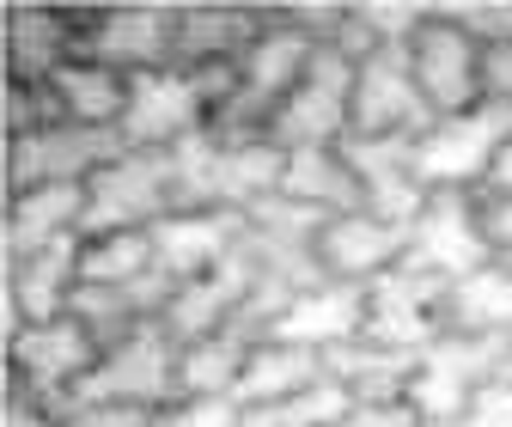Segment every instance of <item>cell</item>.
I'll return each instance as SVG.
<instances>
[{"instance_id":"83f0119b","label":"cell","mask_w":512,"mask_h":427,"mask_svg":"<svg viewBox=\"0 0 512 427\" xmlns=\"http://www.w3.org/2000/svg\"><path fill=\"white\" fill-rule=\"evenodd\" d=\"M445 318L464 336H494V342H512V263L494 257L488 269L452 281V299H445Z\"/></svg>"},{"instance_id":"836d02e7","label":"cell","mask_w":512,"mask_h":427,"mask_svg":"<svg viewBox=\"0 0 512 427\" xmlns=\"http://www.w3.org/2000/svg\"><path fill=\"white\" fill-rule=\"evenodd\" d=\"M464 427H512V379H488L476 391V403L464 409Z\"/></svg>"},{"instance_id":"4fadbf2b","label":"cell","mask_w":512,"mask_h":427,"mask_svg":"<svg viewBox=\"0 0 512 427\" xmlns=\"http://www.w3.org/2000/svg\"><path fill=\"white\" fill-rule=\"evenodd\" d=\"M433 122L409 49H372L354 61V129L348 135H384V141H415Z\"/></svg>"},{"instance_id":"2e32d148","label":"cell","mask_w":512,"mask_h":427,"mask_svg":"<svg viewBox=\"0 0 512 427\" xmlns=\"http://www.w3.org/2000/svg\"><path fill=\"white\" fill-rule=\"evenodd\" d=\"M80 251H86V232L43 244L31 257H7V330L25 324H49V318H68L74 312V293H80Z\"/></svg>"},{"instance_id":"4dcf8cb0","label":"cell","mask_w":512,"mask_h":427,"mask_svg":"<svg viewBox=\"0 0 512 427\" xmlns=\"http://www.w3.org/2000/svg\"><path fill=\"white\" fill-rule=\"evenodd\" d=\"M153 427H244V409L232 397H177L153 415Z\"/></svg>"},{"instance_id":"ab89813d","label":"cell","mask_w":512,"mask_h":427,"mask_svg":"<svg viewBox=\"0 0 512 427\" xmlns=\"http://www.w3.org/2000/svg\"><path fill=\"white\" fill-rule=\"evenodd\" d=\"M500 373H506V379H512V354H506V366H500Z\"/></svg>"},{"instance_id":"8fae6325","label":"cell","mask_w":512,"mask_h":427,"mask_svg":"<svg viewBox=\"0 0 512 427\" xmlns=\"http://www.w3.org/2000/svg\"><path fill=\"white\" fill-rule=\"evenodd\" d=\"M403 263L439 275L445 287L464 281V275H476V269H488L494 263V244L482 232V202L470 190H433L427 208L409 226V257Z\"/></svg>"},{"instance_id":"ba28073f","label":"cell","mask_w":512,"mask_h":427,"mask_svg":"<svg viewBox=\"0 0 512 427\" xmlns=\"http://www.w3.org/2000/svg\"><path fill=\"white\" fill-rule=\"evenodd\" d=\"M177 208L171 153L122 147L92 183H86V238L92 232H147Z\"/></svg>"},{"instance_id":"74e56055","label":"cell","mask_w":512,"mask_h":427,"mask_svg":"<svg viewBox=\"0 0 512 427\" xmlns=\"http://www.w3.org/2000/svg\"><path fill=\"white\" fill-rule=\"evenodd\" d=\"M488 98H500L512 110V43L488 49Z\"/></svg>"},{"instance_id":"30bf717a","label":"cell","mask_w":512,"mask_h":427,"mask_svg":"<svg viewBox=\"0 0 512 427\" xmlns=\"http://www.w3.org/2000/svg\"><path fill=\"white\" fill-rule=\"evenodd\" d=\"M445 299H452V287L439 275H427L415 263H397L391 275H378L366 287V330L360 336L384 342V348H403V354H427L445 330H452Z\"/></svg>"},{"instance_id":"8992f818","label":"cell","mask_w":512,"mask_h":427,"mask_svg":"<svg viewBox=\"0 0 512 427\" xmlns=\"http://www.w3.org/2000/svg\"><path fill=\"white\" fill-rule=\"evenodd\" d=\"M409 68L433 116H458L488 98V49L445 7H427L421 31L409 37Z\"/></svg>"},{"instance_id":"e0dca14e","label":"cell","mask_w":512,"mask_h":427,"mask_svg":"<svg viewBox=\"0 0 512 427\" xmlns=\"http://www.w3.org/2000/svg\"><path fill=\"white\" fill-rule=\"evenodd\" d=\"M360 330H366V287H348V281H330V275H324V281L299 287V293L281 305L263 342H287V348L330 354V348L354 342Z\"/></svg>"},{"instance_id":"f1b7e54d","label":"cell","mask_w":512,"mask_h":427,"mask_svg":"<svg viewBox=\"0 0 512 427\" xmlns=\"http://www.w3.org/2000/svg\"><path fill=\"white\" fill-rule=\"evenodd\" d=\"M250 348H256V336H244V330H220V336L189 342L183 348V366H177L183 397H232L238 379H244Z\"/></svg>"},{"instance_id":"f35d334b","label":"cell","mask_w":512,"mask_h":427,"mask_svg":"<svg viewBox=\"0 0 512 427\" xmlns=\"http://www.w3.org/2000/svg\"><path fill=\"white\" fill-rule=\"evenodd\" d=\"M488 190H512V141H506V153H500V165H494V177H488ZM482 196V190H476Z\"/></svg>"},{"instance_id":"7c38bea8","label":"cell","mask_w":512,"mask_h":427,"mask_svg":"<svg viewBox=\"0 0 512 427\" xmlns=\"http://www.w3.org/2000/svg\"><path fill=\"white\" fill-rule=\"evenodd\" d=\"M128 141L116 129H80V122H49L37 135L7 141V196L43 190V183H92Z\"/></svg>"},{"instance_id":"277c9868","label":"cell","mask_w":512,"mask_h":427,"mask_svg":"<svg viewBox=\"0 0 512 427\" xmlns=\"http://www.w3.org/2000/svg\"><path fill=\"white\" fill-rule=\"evenodd\" d=\"M512 141V110L500 98H482L476 110L433 116L415 135V171L427 190H488V177Z\"/></svg>"},{"instance_id":"f546056e","label":"cell","mask_w":512,"mask_h":427,"mask_svg":"<svg viewBox=\"0 0 512 427\" xmlns=\"http://www.w3.org/2000/svg\"><path fill=\"white\" fill-rule=\"evenodd\" d=\"M159 275L153 263V226L147 232H92L80 251V287H128Z\"/></svg>"},{"instance_id":"7402d4cb","label":"cell","mask_w":512,"mask_h":427,"mask_svg":"<svg viewBox=\"0 0 512 427\" xmlns=\"http://www.w3.org/2000/svg\"><path fill=\"white\" fill-rule=\"evenodd\" d=\"M275 7H177V68L220 74L238 68L244 49L263 37Z\"/></svg>"},{"instance_id":"b9f144b4","label":"cell","mask_w":512,"mask_h":427,"mask_svg":"<svg viewBox=\"0 0 512 427\" xmlns=\"http://www.w3.org/2000/svg\"><path fill=\"white\" fill-rule=\"evenodd\" d=\"M506 263H512V257H506Z\"/></svg>"},{"instance_id":"1f68e13d","label":"cell","mask_w":512,"mask_h":427,"mask_svg":"<svg viewBox=\"0 0 512 427\" xmlns=\"http://www.w3.org/2000/svg\"><path fill=\"white\" fill-rule=\"evenodd\" d=\"M482 49H500L512 43V0H458V7H445Z\"/></svg>"},{"instance_id":"8d00e7d4","label":"cell","mask_w":512,"mask_h":427,"mask_svg":"<svg viewBox=\"0 0 512 427\" xmlns=\"http://www.w3.org/2000/svg\"><path fill=\"white\" fill-rule=\"evenodd\" d=\"M68 427H153L147 409H74Z\"/></svg>"},{"instance_id":"4316f807","label":"cell","mask_w":512,"mask_h":427,"mask_svg":"<svg viewBox=\"0 0 512 427\" xmlns=\"http://www.w3.org/2000/svg\"><path fill=\"white\" fill-rule=\"evenodd\" d=\"M324 379V354L311 348H287V342H256L250 360H244V379L232 391V403L250 415V409H269V403H287L299 397L305 385Z\"/></svg>"},{"instance_id":"9c48e42d","label":"cell","mask_w":512,"mask_h":427,"mask_svg":"<svg viewBox=\"0 0 512 427\" xmlns=\"http://www.w3.org/2000/svg\"><path fill=\"white\" fill-rule=\"evenodd\" d=\"M98 336L68 312L49 324H25L7 330V385H25L31 397H49L55 409H68L74 391L86 385V373L98 366Z\"/></svg>"},{"instance_id":"484cf974","label":"cell","mask_w":512,"mask_h":427,"mask_svg":"<svg viewBox=\"0 0 512 427\" xmlns=\"http://www.w3.org/2000/svg\"><path fill=\"white\" fill-rule=\"evenodd\" d=\"M415 360L421 354H403V348H384V342H342L324 354V373L354 397V403H372V397H409V379H415Z\"/></svg>"},{"instance_id":"52a82bcc","label":"cell","mask_w":512,"mask_h":427,"mask_svg":"<svg viewBox=\"0 0 512 427\" xmlns=\"http://www.w3.org/2000/svg\"><path fill=\"white\" fill-rule=\"evenodd\" d=\"M512 342L494 336H464V330H445L421 360H415V379H409V403L421 409V421H445V427H464V409L476 403V391L488 379H500Z\"/></svg>"},{"instance_id":"3957f363","label":"cell","mask_w":512,"mask_h":427,"mask_svg":"<svg viewBox=\"0 0 512 427\" xmlns=\"http://www.w3.org/2000/svg\"><path fill=\"white\" fill-rule=\"evenodd\" d=\"M177 366H183V348L171 342V330L147 324L128 342H116V348L98 354V366L86 373V385L74 391L68 415L74 409H147V415H159L165 403L183 397Z\"/></svg>"},{"instance_id":"5bb4252c","label":"cell","mask_w":512,"mask_h":427,"mask_svg":"<svg viewBox=\"0 0 512 427\" xmlns=\"http://www.w3.org/2000/svg\"><path fill=\"white\" fill-rule=\"evenodd\" d=\"M86 61H104L116 74H153L177 61V7H86Z\"/></svg>"},{"instance_id":"9a60e30c","label":"cell","mask_w":512,"mask_h":427,"mask_svg":"<svg viewBox=\"0 0 512 427\" xmlns=\"http://www.w3.org/2000/svg\"><path fill=\"white\" fill-rule=\"evenodd\" d=\"M403 257H409V226L384 220L372 208L330 214L324 232H317V269H324L330 281H348V287H372L378 275H391Z\"/></svg>"},{"instance_id":"d590c367","label":"cell","mask_w":512,"mask_h":427,"mask_svg":"<svg viewBox=\"0 0 512 427\" xmlns=\"http://www.w3.org/2000/svg\"><path fill=\"white\" fill-rule=\"evenodd\" d=\"M482 232L494 244V257H512V190H482Z\"/></svg>"},{"instance_id":"cb8c5ba5","label":"cell","mask_w":512,"mask_h":427,"mask_svg":"<svg viewBox=\"0 0 512 427\" xmlns=\"http://www.w3.org/2000/svg\"><path fill=\"white\" fill-rule=\"evenodd\" d=\"M275 196H287V202H299V208H311V214H354V208H366V196H360V177H354V165H348V153L342 147H305V153H287V165H281V190Z\"/></svg>"},{"instance_id":"44dd1931","label":"cell","mask_w":512,"mask_h":427,"mask_svg":"<svg viewBox=\"0 0 512 427\" xmlns=\"http://www.w3.org/2000/svg\"><path fill=\"white\" fill-rule=\"evenodd\" d=\"M86 7H13L7 13V80L49 86L80 55Z\"/></svg>"},{"instance_id":"603a6c76","label":"cell","mask_w":512,"mask_h":427,"mask_svg":"<svg viewBox=\"0 0 512 427\" xmlns=\"http://www.w3.org/2000/svg\"><path fill=\"white\" fill-rule=\"evenodd\" d=\"M74 232H86V183H43L7 196V257H31Z\"/></svg>"},{"instance_id":"60d3db41","label":"cell","mask_w":512,"mask_h":427,"mask_svg":"<svg viewBox=\"0 0 512 427\" xmlns=\"http://www.w3.org/2000/svg\"><path fill=\"white\" fill-rule=\"evenodd\" d=\"M427 427H445V421H427Z\"/></svg>"},{"instance_id":"7a4b0ae2","label":"cell","mask_w":512,"mask_h":427,"mask_svg":"<svg viewBox=\"0 0 512 427\" xmlns=\"http://www.w3.org/2000/svg\"><path fill=\"white\" fill-rule=\"evenodd\" d=\"M232 92V68L220 74H196V68H153V74H135L128 80V104H122V122L116 135L128 147H147V153H171L183 147L189 135H202L214 110L226 104Z\"/></svg>"},{"instance_id":"d6a6232c","label":"cell","mask_w":512,"mask_h":427,"mask_svg":"<svg viewBox=\"0 0 512 427\" xmlns=\"http://www.w3.org/2000/svg\"><path fill=\"white\" fill-rule=\"evenodd\" d=\"M342 427H427V421L409 397H372V403H354Z\"/></svg>"},{"instance_id":"e575fe53","label":"cell","mask_w":512,"mask_h":427,"mask_svg":"<svg viewBox=\"0 0 512 427\" xmlns=\"http://www.w3.org/2000/svg\"><path fill=\"white\" fill-rule=\"evenodd\" d=\"M7 427H68V409L49 397H31L25 385H7Z\"/></svg>"},{"instance_id":"ac0fdd59","label":"cell","mask_w":512,"mask_h":427,"mask_svg":"<svg viewBox=\"0 0 512 427\" xmlns=\"http://www.w3.org/2000/svg\"><path fill=\"white\" fill-rule=\"evenodd\" d=\"M250 293H256V269H250V257L238 251L232 263H220V269H208V275H196V281H183V287L171 293V305H165L159 324L171 330L177 348H189V342H202V336L238 330Z\"/></svg>"},{"instance_id":"d4e9b609","label":"cell","mask_w":512,"mask_h":427,"mask_svg":"<svg viewBox=\"0 0 512 427\" xmlns=\"http://www.w3.org/2000/svg\"><path fill=\"white\" fill-rule=\"evenodd\" d=\"M49 98H55V116L61 122H80V129H116L122 104H128V74L104 68V61L74 55L68 68L49 80Z\"/></svg>"},{"instance_id":"ffe728a7","label":"cell","mask_w":512,"mask_h":427,"mask_svg":"<svg viewBox=\"0 0 512 427\" xmlns=\"http://www.w3.org/2000/svg\"><path fill=\"white\" fill-rule=\"evenodd\" d=\"M354 177H360V196L372 214L397 220V226H415V214L427 208V183L415 171V141H384V135H348L342 141Z\"/></svg>"},{"instance_id":"6da1fadb","label":"cell","mask_w":512,"mask_h":427,"mask_svg":"<svg viewBox=\"0 0 512 427\" xmlns=\"http://www.w3.org/2000/svg\"><path fill=\"white\" fill-rule=\"evenodd\" d=\"M287 153L275 141H238L220 129L189 135L171 147V183L177 208H214V214H250L256 202H269L281 190Z\"/></svg>"},{"instance_id":"5b68a950","label":"cell","mask_w":512,"mask_h":427,"mask_svg":"<svg viewBox=\"0 0 512 427\" xmlns=\"http://www.w3.org/2000/svg\"><path fill=\"white\" fill-rule=\"evenodd\" d=\"M348 129H354V55L317 49L305 80L269 116V141L281 153H305V147H342Z\"/></svg>"},{"instance_id":"d6986e66","label":"cell","mask_w":512,"mask_h":427,"mask_svg":"<svg viewBox=\"0 0 512 427\" xmlns=\"http://www.w3.org/2000/svg\"><path fill=\"white\" fill-rule=\"evenodd\" d=\"M238 244H244V214L171 208V214L153 226V263H159V275H171V281L183 287V281H196V275L232 263Z\"/></svg>"}]
</instances>
